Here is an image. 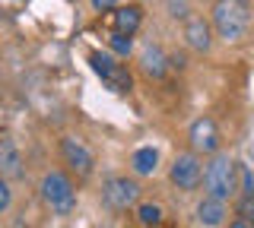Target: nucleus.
<instances>
[{"label":"nucleus","instance_id":"f257e3e1","mask_svg":"<svg viewBox=\"0 0 254 228\" xmlns=\"http://www.w3.org/2000/svg\"><path fill=\"white\" fill-rule=\"evenodd\" d=\"M210 26L229 45H238L251 29V3L248 0H216L210 13Z\"/></svg>","mask_w":254,"mask_h":228},{"label":"nucleus","instance_id":"f03ea898","mask_svg":"<svg viewBox=\"0 0 254 228\" xmlns=\"http://www.w3.org/2000/svg\"><path fill=\"white\" fill-rule=\"evenodd\" d=\"M203 196L229 203L238 193V162L229 152H213V159L203 165Z\"/></svg>","mask_w":254,"mask_h":228},{"label":"nucleus","instance_id":"7ed1b4c3","mask_svg":"<svg viewBox=\"0 0 254 228\" xmlns=\"http://www.w3.org/2000/svg\"><path fill=\"white\" fill-rule=\"evenodd\" d=\"M42 200L48 203V209L54 216H70L76 209V190H73V181H70L64 171H51L42 181Z\"/></svg>","mask_w":254,"mask_h":228},{"label":"nucleus","instance_id":"20e7f679","mask_svg":"<svg viewBox=\"0 0 254 228\" xmlns=\"http://www.w3.org/2000/svg\"><path fill=\"white\" fill-rule=\"evenodd\" d=\"M89 67L95 70V76H99V80L105 83L111 92H127V89L133 86L130 73H127V67L118 64V60L111 57V54H105V51H92V54H89Z\"/></svg>","mask_w":254,"mask_h":228},{"label":"nucleus","instance_id":"39448f33","mask_svg":"<svg viewBox=\"0 0 254 228\" xmlns=\"http://www.w3.org/2000/svg\"><path fill=\"white\" fill-rule=\"evenodd\" d=\"M137 200H140V184L133 178H108L102 184V203L115 212L130 209Z\"/></svg>","mask_w":254,"mask_h":228},{"label":"nucleus","instance_id":"423d86ee","mask_svg":"<svg viewBox=\"0 0 254 228\" xmlns=\"http://www.w3.org/2000/svg\"><path fill=\"white\" fill-rule=\"evenodd\" d=\"M169 178H172V184L178 187V190H194V187L203 181V165H200V159H197V152L175 155Z\"/></svg>","mask_w":254,"mask_h":228},{"label":"nucleus","instance_id":"0eeeda50","mask_svg":"<svg viewBox=\"0 0 254 228\" xmlns=\"http://www.w3.org/2000/svg\"><path fill=\"white\" fill-rule=\"evenodd\" d=\"M188 139H190V149L194 152H203V155H213L219 152V127L213 117H197L188 130Z\"/></svg>","mask_w":254,"mask_h":228},{"label":"nucleus","instance_id":"6e6552de","mask_svg":"<svg viewBox=\"0 0 254 228\" xmlns=\"http://www.w3.org/2000/svg\"><path fill=\"white\" fill-rule=\"evenodd\" d=\"M61 155H64V162L70 165V171H73L76 178H89L92 175V152L79 143L76 137H64L61 139Z\"/></svg>","mask_w":254,"mask_h":228},{"label":"nucleus","instance_id":"1a4fd4ad","mask_svg":"<svg viewBox=\"0 0 254 228\" xmlns=\"http://www.w3.org/2000/svg\"><path fill=\"white\" fill-rule=\"evenodd\" d=\"M185 42H188L190 51L206 54V51L213 48V26H210L203 16H190V19L185 22Z\"/></svg>","mask_w":254,"mask_h":228},{"label":"nucleus","instance_id":"9d476101","mask_svg":"<svg viewBox=\"0 0 254 228\" xmlns=\"http://www.w3.org/2000/svg\"><path fill=\"white\" fill-rule=\"evenodd\" d=\"M22 175H26V168H22L19 146H16L10 137H3L0 139V178L13 181V178H22Z\"/></svg>","mask_w":254,"mask_h":228},{"label":"nucleus","instance_id":"9b49d317","mask_svg":"<svg viewBox=\"0 0 254 228\" xmlns=\"http://www.w3.org/2000/svg\"><path fill=\"white\" fill-rule=\"evenodd\" d=\"M140 67H143L146 76L162 80V76L169 73V54L159 48V45H143V48H140Z\"/></svg>","mask_w":254,"mask_h":228},{"label":"nucleus","instance_id":"f8f14e48","mask_svg":"<svg viewBox=\"0 0 254 228\" xmlns=\"http://www.w3.org/2000/svg\"><path fill=\"white\" fill-rule=\"evenodd\" d=\"M229 209L222 200H213V196H203L200 203H197V222H200L203 228H219L222 222H226Z\"/></svg>","mask_w":254,"mask_h":228},{"label":"nucleus","instance_id":"ddd939ff","mask_svg":"<svg viewBox=\"0 0 254 228\" xmlns=\"http://www.w3.org/2000/svg\"><path fill=\"white\" fill-rule=\"evenodd\" d=\"M140 22H143V10H140V6H121V10L111 16V26H115L118 35H133Z\"/></svg>","mask_w":254,"mask_h":228},{"label":"nucleus","instance_id":"4468645a","mask_svg":"<svg viewBox=\"0 0 254 228\" xmlns=\"http://www.w3.org/2000/svg\"><path fill=\"white\" fill-rule=\"evenodd\" d=\"M130 165H133V171H137V175H153L156 171V165H159V152L153 146H143V149H137V152H133V159H130Z\"/></svg>","mask_w":254,"mask_h":228},{"label":"nucleus","instance_id":"2eb2a0df","mask_svg":"<svg viewBox=\"0 0 254 228\" xmlns=\"http://www.w3.org/2000/svg\"><path fill=\"white\" fill-rule=\"evenodd\" d=\"M137 219H140V225H146V228L162 225V206H156V203H140Z\"/></svg>","mask_w":254,"mask_h":228},{"label":"nucleus","instance_id":"dca6fc26","mask_svg":"<svg viewBox=\"0 0 254 228\" xmlns=\"http://www.w3.org/2000/svg\"><path fill=\"white\" fill-rule=\"evenodd\" d=\"M108 48L118 54V57H127V54L133 51V38L130 35H118V32H111V38H108Z\"/></svg>","mask_w":254,"mask_h":228},{"label":"nucleus","instance_id":"f3484780","mask_svg":"<svg viewBox=\"0 0 254 228\" xmlns=\"http://www.w3.org/2000/svg\"><path fill=\"white\" fill-rule=\"evenodd\" d=\"M165 6H169V16L175 19H190V0H165Z\"/></svg>","mask_w":254,"mask_h":228},{"label":"nucleus","instance_id":"a211bd4d","mask_svg":"<svg viewBox=\"0 0 254 228\" xmlns=\"http://www.w3.org/2000/svg\"><path fill=\"white\" fill-rule=\"evenodd\" d=\"M238 219H245V222L254 225V196H242V200H238Z\"/></svg>","mask_w":254,"mask_h":228},{"label":"nucleus","instance_id":"6ab92c4d","mask_svg":"<svg viewBox=\"0 0 254 228\" xmlns=\"http://www.w3.org/2000/svg\"><path fill=\"white\" fill-rule=\"evenodd\" d=\"M10 203H13V187H10L6 178H0V216L10 209Z\"/></svg>","mask_w":254,"mask_h":228},{"label":"nucleus","instance_id":"aec40b11","mask_svg":"<svg viewBox=\"0 0 254 228\" xmlns=\"http://www.w3.org/2000/svg\"><path fill=\"white\" fill-rule=\"evenodd\" d=\"M92 6L99 13H105V10H111V6H118V0H92Z\"/></svg>","mask_w":254,"mask_h":228},{"label":"nucleus","instance_id":"412c9836","mask_svg":"<svg viewBox=\"0 0 254 228\" xmlns=\"http://www.w3.org/2000/svg\"><path fill=\"white\" fill-rule=\"evenodd\" d=\"M229 228H254V225H251V222H245V219H235V222L229 225Z\"/></svg>","mask_w":254,"mask_h":228},{"label":"nucleus","instance_id":"4be33fe9","mask_svg":"<svg viewBox=\"0 0 254 228\" xmlns=\"http://www.w3.org/2000/svg\"><path fill=\"white\" fill-rule=\"evenodd\" d=\"M156 228H162V225H156Z\"/></svg>","mask_w":254,"mask_h":228}]
</instances>
